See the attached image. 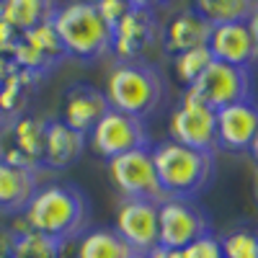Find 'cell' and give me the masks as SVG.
<instances>
[{
	"label": "cell",
	"mask_w": 258,
	"mask_h": 258,
	"mask_svg": "<svg viewBox=\"0 0 258 258\" xmlns=\"http://www.w3.org/2000/svg\"><path fill=\"white\" fill-rule=\"evenodd\" d=\"M132 258H145V255H132Z\"/></svg>",
	"instance_id": "obj_36"
},
{
	"label": "cell",
	"mask_w": 258,
	"mask_h": 258,
	"mask_svg": "<svg viewBox=\"0 0 258 258\" xmlns=\"http://www.w3.org/2000/svg\"><path fill=\"white\" fill-rule=\"evenodd\" d=\"M183 98L199 101L212 111L238 101H248L253 98V73L248 68H235V64L212 59L202 78L183 88Z\"/></svg>",
	"instance_id": "obj_5"
},
{
	"label": "cell",
	"mask_w": 258,
	"mask_h": 258,
	"mask_svg": "<svg viewBox=\"0 0 258 258\" xmlns=\"http://www.w3.org/2000/svg\"><path fill=\"white\" fill-rule=\"evenodd\" d=\"M44 132L47 119H39L34 114H21L0 121V160L36 173L44 160Z\"/></svg>",
	"instance_id": "obj_6"
},
{
	"label": "cell",
	"mask_w": 258,
	"mask_h": 258,
	"mask_svg": "<svg viewBox=\"0 0 258 258\" xmlns=\"http://www.w3.org/2000/svg\"><path fill=\"white\" fill-rule=\"evenodd\" d=\"M111 106L106 101L103 91L91 83H75L64 93V106H62V124L80 135H88L91 129L101 121V116L109 111Z\"/></svg>",
	"instance_id": "obj_15"
},
{
	"label": "cell",
	"mask_w": 258,
	"mask_h": 258,
	"mask_svg": "<svg viewBox=\"0 0 258 258\" xmlns=\"http://www.w3.org/2000/svg\"><path fill=\"white\" fill-rule=\"evenodd\" d=\"M248 153H250V158L258 163V132H255V137H253V142H250V150H248Z\"/></svg>",
	"instance_id": "obj_34"
},
{
	"label": "cell",
	"mask_w": 258,
	"mask_h": 258,
	"mask_svg": "<svg viewBox=\"0 0 258 258\" xmlns=\"http://www.w3.org/2000/svg\"><path fill=\"white\" fill-rule=\"evenodd\" d=\"M21 41H24L26 47H31L36 54L44 57L52 68H57V64L68 57V54H64V49H62V41H59L54 26H52V18L49 21H41V24H36L34 29L24 31V34H21Z\"/></svg>",
	"instance_id": "obj_23"
},
{
	"label": "cell",
	"mask_w": 258,
	"mask_h": 258,
	"mask_svg": "<svg viewBox=\"0 0 258 258\" xmlns=\"http://www.w3.org/2000/svg\"><path fill=\"white\" fill-rule=\"evenodd\" d=\"M145 258H183V255H181V250H168V248L158 245L150 253H145Z\"/></svg>",
	"instance_id": "obj_31"
},
{
	"label": "cell",
	"mask_w": 258,
	"mask_h": 258,
	"mask_svg": "<svg viewBox=\"0 0 258 258\" xmlns=\"http://www.w3.org/2000/svg\"><path fill=\"white\" fill-rule=\"evenodd\" d=\"M106 101L114 111L135 119L153 116L165 98V83L155 64L150 62H116L106 78Z\"/></svg>",
	"instance_id": "obj_3"
},
{
	"label": "cell",
	"mask_w": 258,
	"mask_h": 258,
	"mask_svg": "<svg viewBox=\"0 0 258 258\" xmlns=\"http://www.w3.org/2000/svg\"><path fill=\"white\" fill-rule=\"evenodd\" d=\"M137 255L111 227L85 230L75 240V258H132Z\"/></svg>",
	"instance_id": "obj_19"
},
{
	"label": "cell",
	"mask_w": 258,
	"mask_h": 258,
	"mask_svg": "<svg viewBox=\"0 0 258 258\" xmlns=\"http://www.w3.org/2000/svg\"><path fill=\"white\" fill-rule=\"evenodd\" d=\"M170 142H178L191 150H202V153H217V132H214V111L209 106L181 98L176 111L170 114Z\"/></svg>",
	"instance_id": "obj_11"
},
{
	"label": "cell",
	"mask_w": 258,
	"mask_h": 258,
	"mask_svg": "<svg viewBox=\"0 0 258 258\" xmlns=\"http://www.w3.org/2000/svg\"><path fill=\"white\" fill-rule=\"evenodd\" d=\"M91 217L88 199L73 183H49L36 188L34 199L24 209L21 220L26 222L31 232L57 243H73L85 232Z\"/></svg>",
	"instance_id": "obj_1"
},
{
	"label": "cell",
	"mask_w": 258,
	"mask_h": 258,
	"mask_svg": "<svg viewBox=\"0 0 258 258\" xmlns=\"http://www.w3.org/2000/svg\"><path fill=\"white\" fill-rule=\"evenodd\" d=\"M253 188H255V199H258V170H255V183H253Z\"/></svg>",
	"instance_id": "obj_35"
},
{
	"label": "cell",
	"mask_w": 258,
	"mask_h": 258,
	"mask_svg": "<svg viewBox=\"0 0 258 258\" xmlns=\"http://www.w3.org/2000/svg\"><path fill=\"white\" fill-rule=\"evenodd\" d=\"M16 245V232L11 227H0V258H11Z\"/></svg>",
	"instance_id": "obj_30"
},
{
	"label": "cell",
	"mask_w": 258,
	"mask_h": 258,
	"mask_svg": "<svg viewBox=\"0 0 258 258\" xmlns=\"http://www.w3.org/2000/svg\"><path fill=\"white\" fill-rule=\"evenodd\" d=\"M39 188L36 173L0 160V214H24Z\"/></svg>",
	"instance_id": "obj_18"
},
{
	"label": "cell",
	"mask_w": 258,
	"mask_h": 258,
	"mask_svg": "<svg viewBox=\"0 0 258 258\" xmlns=\"http://www.w3.org/2000/svg\"><path fill=\"white\" fill-rule=\"evenodd\" d=\"M212 59L214 57H212L209 47H197V49L173 54V75H176V80L183 85V88H188V85H194L202 78V73L209 68Z\"/></svg>",
	"instance_id": "obj_24"
},
{
	"label": "cell",
	"mask_w": 258,
	"mask_h": 258,
	"mask_svg": "<svg viewBox=\"0 0 258 258\" xmlns=\"http://www.w3.org/2000/svg\"><path fill=\"white\" fill-rule=\"evenodd\" d=\"M158 44V18L147 3H129V11L124 18L111 29V52L119 62H142V54H147Z\"/></svg>",
	"instance_id": "obj_9"
},
{
	"label": "cell",
	"mask_w": 258,
	"mask_h": 258,
	"mask_svg": "<svg viewBox=\"0 0 258 258\" xmlns=\"http://www.w3.org/2000/svg\"><path fill=\"white\" fill-rule=\"evenodd\" d=\"M225 258H258V232L250 227L232 230L220 240Z\"/></svg>",
	"instance_id": "obj_26"
},
{
	"label": "cell",
	"mask_w": 258,
	"mask_h": 258,
	"mask_svg": "<svg viewBox=\"0 0 258 258\" xmlns=\"http://www.w3.org/2000/svg\"><path fill=\"white\" fill-rule=\"evenodd\" d=\"M214 132H217V150L248 153L258 132V103L248 98L217 109L214 111Z\"/></svg>",
	"instance_id": "obj_13"
},
{
	"label": "cell",
	"mask_w": 258,
	"mask_h": 258,
	"mask_svg": "<svg viewBox=\"0 0 258 258\" xmlns=\"http://www.w3.org/2000/svg\"><path fill=\"white\" fill-rule=\"evenodd\" d=\"M207 232L209 217L194 202L165 199L158 204V245L168 250H183Z\"/></svg>",
	"instance_id": "obj_10"
},
{
	"label": "cell",
	"mask_w": 258,
	"mask_h": 258,
	"mask_svg": "<svg viewBox=\"0 0 258 258\" xmlns=\"http://www.w3.org/2000/svg\"><path fill=\"white\" fill-rule=\"evenodd\" d=\"M52 26L68 57L93 62L111 52V29L98 16L96 3L80 0V3L57 6L52 13Z\"/></svg>",
	"instance_id": "obj_4"
},
{
	"label": "cell",
	"mask_w": 258,
	"mask_h": 258,
	"mask_svg": "<svg viewBox=\"0 0 258 258\" xmlns=\"http://www.w3.org/2000/svg\"><path fill=\"white\" fill-rule=\"evenodd\" d=\"M11 73H13V64H11V59L0 54V85L6 83V78H8Z\"/></svg>",
	"instance_id": "obj_32"
},
{
	"label": "cell",
	"mask_w": 258,
	"mask_h": 258,
	"mask_svg": "<svg viewBox=\"0 0 258 258\" xmlns=\"http://www.w3.org/2000/svg\"><path fill=\"white\" fill-rule=\"evenodd\" d=\"M106 170H109L111 183L116 186V191L124 199H142V202H155V204L165 202L150 147L132 150V153L111 158Z\"/></svg>",
	"instance_id": "obj_7"
},
{
	"label": "cell",
	"mask_w": 258,
	"mask_h": 258,
	"mask_svg": "<svg viewBox=\"0 0 258 258\" xmlns=\"http://www.w3.org/2000/svg\"><path fill=\"white\" fill-rule=\"evenodd\" d=\"M36 83H39L36 75H29L24 70L13 68V73L0 85V121L26 114V106H29L31 93L36 91Z\"/></svg>",
	"instance_id": "obj_21"
},
{
	"label": "cell",
	"mask_w": 258,
	"mask_h": 258,
	"mask_svg": "<svg viewBox=\"0 0 258 258\" xmlns=\"http://www.w3.org/2000/svg\"><path fill=\"white\" fill-rule=\"evenodd\" d=\"M18 31H13L8 24H3L0 21V54L3 57H11V52H13V47H16V41H18Z\"/></svg>",
	"instance_id": "obj_29"
},
{
	"label": "cell",
	"mask_w": 258,
	"mask_h": 258,
	"mask_svg": "<svg viewBox=\"0 0 258 258\" xmlns=\"http://www.w3.org/2000/svg\"><path fill=\"white\" fill-rule=\"evenodd\" d=\"M209 52L217 62H227L235 68H253L258 62V47L250 34L248 21L240 24H225V26H212L209 36Z\"/></svg>",
	"instance_id": "obj_14"
},
{
	"label": "cell",
	"mask_w": 258,
	"mask_h": 258,
	"mask_svg": "<svg viewBox=\"0 0 258 258\" xmlns=\"http://www.w3.org/2000/svg\"><path fill=\"white\" fill-rule=\"evenodd\" d=\"M248 26H250V34L255 39V47H258V3H255V8H253V13L248 18Z\"/></svg>",
	"instance_id": "obj_33"
},
{
	"label": "cell",
	"mask_w": 258,
	"mask_h": 258,
	"mask_svg": "<svg viewBox=\"0 0 258 258\" xmlns=\"http://www.w3.org/2000/svg\"><path fill=\"white\" fill-rule=\"evenodd\" d=\"M183 258H225L222 253V245H220V238H214L212 232L202 235L194 243H188L183 250H181Z\"/></svg>",
	"instance_id": "obj_27"
},
{
	"label": "cell",
	"mask_w": 258,
	"mask_h": 258,
	"mask_svg": "<svg viewBox=\"0 0 258 258\" xmlns=\"http://www.w3.org/2000/svg\"><path fill=\"white\" fill-rule=\"evenodd\" d=\"M253 8L255 3H250V0H197V6H194V11L204 16L212 26L248 21Z\"/></svg>",
	"instance_id": "obj_22"
},
{
	"label": "cell",
	"mask_w": 258,
	"mask_h": 258,
	"mask_svg": "<svg viewBox=\"0 0 258 258\" xmlns=\"http://www.w3.org/2000/svg\"><path fill=\"white\" fill-rule=\"evenodd\" d=\"M114 232L137 255L158 248V204L142 199H124L116 209Z\"/></svg>",
	"instance_id": "obj_12"
},
{
	"label": "cell",
	"mask_w": 258,
	"mask_h": 258,
	"mask_svg": "<svg viewBox=\"0 0 258 258\" xmlns=\"http://www.w3.org/2000/svg\"><path fill=\"white\" fill-rule=\"evenodd\" d=\"M54 8L57 6L49 0H3L0 3V21L8 24L13 31L24 34L41 21H49Z\"/></svg>",
	"instance_id": "obj_20"
},
{
	"label": "cell",
	"mask_w": 258,
	"mask_h": 258,
	"mask_svg": "<svg viewBox=\"0 0 258 258\" xmlns=\"http://www.w3.org/2000/svg\"><path fill=\"white\" fill-rule=\"evenodd\" d=\"M85 150V135L70 129L59 119H47V132H44V160L41 168L64 170L80 160Z\"/></svg>",
	"instance_id": "obj_17"
},
{
	"label": "cell",
	"mask_w": 258,
	"mask_h": 258,
	"mask_svg": "<svg viewBox=\"0 0 258 258\" xmlns=\"http://www.w3.org/2000/svg\"><path fill=\"white\" fill-rule=\"evenodd\" d=\"M153 165L165 199L194 202L202 191L209 188L214 178V155L191 150L178 142H160L150 150Z\"/></svg>",
	"instance_id": "obj_2"
},
{
	"label": "cell",
	"mask_w": 258,
	"mask_h": 258,
	"mask_svg": "<svg viewBox=\"0 0 258 258\" xmlns=\"http://www.w3.org/2000/svg\"><path fill=\"white\" fill-rule=\"evenodd\" d=\"M96 11L103 18V24L109 26V29H114L119 21L124 18V13L129 11V0H98Z\"/></svg>",
	"instance_id": "obj_28"
},
{
	"label": "cell",
	"mask_w": 258,
	"mask_h": 258,
	"mask_svg": "<svg viewBox=\"0 0 258 258\" xmlns=\"http://www.w3.org/2000/svg\"><path fill=\"white\" fill-rule=\"evenodd\" d=\"M59 245L62 243L29 230V232L16 235V245H13L11 258H59Z\"/></svg>",
	"instance_id": "obj_25"
},
{
	"label": "cell",
	"mask_w": 258,
	"mask_h": 258,
	"mask_svg": "<svg viewBox=\"0 0 258 258\" xmlns=\"http://www.w3.org/2000/svg\"><path fill=\"white\" fill-rule=\"evenodd\" d=\"M209 36H212V24L194 8H186L168 21V26L163 31V47L173 57L197 47H207Z\"/></svg>",
	"instance_id": "obj_16"
},
{
	"label": "cell",
	"mask_w": 258,
	"mask_h": 258,
	"mask_svg": "<svg viewBox=\"0 0 258 258\" xmlns=\"http://www.w3.org/2000/svg\"><path fill=\"white\" fill-rule=\"evenodd\" d=\"M85 145H91V150L98 158L111 160L116 155L147 147L150 135H147V126L142 119L109 109L101 116V121L85 135Z\"/></svg>",
	"instance_id": "obj_8"
}]
</instances>
